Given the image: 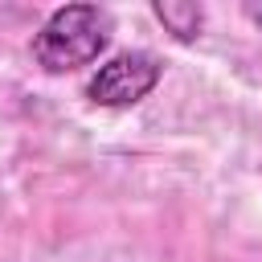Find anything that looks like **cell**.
I'll return each instance as SVG.
<instances>
[{"label":"cell","mask_w":262,"mask_h":262,"mask_svg":"<svg viewBox=\"0 0 262 262\" xmlns=\"http://www.w3.org/2000/svg\"><path fill=\"white\" fill-rule=\"evenodd\" d=\"M246 16H250V20L262 29V8H258V4H246Z\"/></svg>","instance_id":"4"},{"label":"cell","mask_w":262,"mask_h":262,"mask_svg":"<svg viewBox=\"0 0 262 262\" xmlns=\"http://www.w3.org/2000/svg\"><path fill=\"white\" fill-rule=\"evenodd\" d=\"M111 49V12L98 4H61L33 33V61L45 74H74Z\"/></svg>","instance_id":"1"},{"label":"cell","mask_w":262,"mask_h":262,"mask_svg":"<svg viewBox=\"0 0 262 262\" xmlns=\"http://www.w3.org/2000/svg\"><path fill=\"white\" fill-rule=\"evenodd\" d=\"M164 78V66L147 49H123L98 61V70L86 78V98L94 106H135L143 102Z\"/></svg>","instance_id":"2"},{"label":"cell","mask_w":262,"mask_h":262,"mask_svg":"<svg viewBox=\"0 0 262 262\" xmlns=\"http://www.w3.org/2000/svg\"><path fill=\"white\" fill-rule=\"evenodd\" d=\"M151 16L164 25V33H172L176 41H196L201 37V25H205V8L201 4H188V0H156L151 4Z\"/></svg>","instance_id":"3"}]
</instances>
